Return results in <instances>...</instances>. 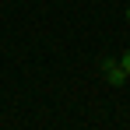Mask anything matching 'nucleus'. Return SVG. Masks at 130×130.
Segmentation results:
<instances>
[{
  "label": "nucleus",
  "mask_w": 130,
  "mask_h": 130,
  "mask_svg": "<svg viewBox=\"0 0 130 130\" xmlns=\"http://www.w3.org/2000/svg\"><path fill=\"white\" fill-rule=\"evenodd\" d=\"M120 67L127 70V77H130V49H127V53H123V56H120Z\"/></svg>",
  "instance_id": "obj_2"
},
{
  "label": "nucleus",
  "mask_w": 130,
  "mask_h": 130,
  "mask_svg": "<svg viewBox=\"0 0 130 130\" xmlns=\"http://www.w3.org/2000/svg\"><path fill=\"white\" fill-rule=\"evenodd\" d=\"M102 67H106V77H109V85H123V81H127V70L116 63V60H102Z\"/></svg>",
  "instance_id": "obj_1"
},
{
  "label": "nucleus",
  "mask_w": 130,
  "mask_h": 130,
  "mask_svg": "<svg viewBox=\"0 0 130 130\" xmlns=\"http://www.w3.org/2000/svg\"><path fill=\"white\" fill-rule=\"evenodd\" d=\"M127 21H130V7H127Z\"/></svg>",
  "instance_id": "obj_3"
}]
</instances>
